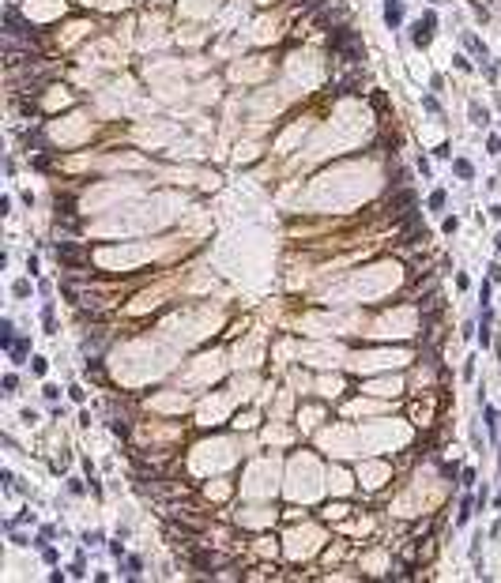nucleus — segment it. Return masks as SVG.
<instances>
[{
	"mask_svg": "<svg viewBox=\"0 0 501 583\" xmlns=\"http://www.w3.org/2000/svg\"><path fill=\"white\" fill-rule=\"evenodd\" d=\"M328 45H332V53H335L339 60H347V64L362 60V42H358V34H354V30L332 27V34H328Z\"/></svg>",
	"mask_w": 501,
	"mask_h": 583,
	"instance_id": "obj_1",
	"label": "nucleus"
},
{
	"mask_svg": "<svg viewBox=\"0 0 501 583\" xmlns=\"http://www.w3.org/2000/svg\"><path fill=\"white\" fill-rule=\"evenodd\" d=\"M433 27H437V15L426 12V15H422V19L415 23V34H411V42H415L418 49H422V45H429V38H433Z\"/></svg>",
	"mask_w": 501,
	"mask_h": 583,
	"instance_id": "obj_2",
	"label": "nucleus"
},
{
	"mask_svg": "<svg viewBox=\"0 0 501 583\" xmlns=\"http://www.w3.org/2000/svg\"><path fill=\"white\" fill-rule=\"evenodd\" d=\"M57 260L64 264V267H83V260H87V256L79 252V248H75V245H64V241H60V245H57Z\"/></svg>",
	"mask_w": 501,
	"mask_h": 583,
	"instance_id": "obj_3",
	"label": "nucleus"
},
{
	"mask_svg": "<svg viewBox=\"0 0 501 583\" xmlns=\"http://www.w3.org/2000/svg\"><path fill=\"white\" fill-rule=\"evenodd\" d=\"M400 19H403V4L400 0H388L385 4V23L388 27H400Z\"/></svg>",
	"mask_w": 501,
	"mask_h": 583,
	"instance_id": "obj_4",
	"label": "nucleus"
},
{
	"mask_svg": "<svg viewBox=\"0 0 501 583\" xmlns=\"http://www.w3.org/2000/svg\"><path fill=\"white\" fill-rule=\"evenodd\" d=\"M456 173H460V177H471L475 170H471V162H467V158H456Z\"/></svg>",
	"mask_w": 501,
	"mask_h": 583,
	"instance_id": "obj_5",
	"label": "nucleus"
},
{
	"mask_svg": "<svg viewBox=\"0 0 501 583\" xmlns=\"http://www.w3.org/2000/svg\"><path fill=\"white\" fill-rule=\"evenodd\" d=\"M471 121H475V124H486V109H479L475 102H471Z\"/></svg>",
	"mask_w": 501,
	"mask_h": 583,
	"instance_id": "obj_6",
	"label": "nucleus"
},
{
	"mask_svg": "<svg viewBox=\"0 0 501 583\" xmlns=\"http://www.w3.org/2000/svg\"><path fill=\"white\" fill-rule=\"evenodd\" d=\"M27 294H30V283H27V279H19V283H15V298H27Z\"/></svg>",
	"mask_w": 501,
	"mask_h": 583,
	"instance_id": "obj_7",
	"label": "nucleus"
},
{
	"mask_svg": "<svg viewBox=\"0 0 501 583\" xmlns=\"http://www.w3.org/2000/svg\"><path fill=\"white\" fill-rule=\"evenodd\" d=\"M12 354H15V361H19V357L27 354V342H23V339H19V342H12Z\"/></svg>",
	"mask_w": 501,
	"mask_h": 583,
	"instance_id": "obj_8",
	"label": "nucleus"
},
{
	"mask_svg": "<svg viewBox=\"0 0 501 583\" xmlns=\"http://www.w3.org/2000/svg\"><path fill=\"white\" fill-rule=\"evenodd\" d=\"M429 207H445V192H433V196H429Z\"/></svg>",
	"mask_w": 501,
	"mask_h": 583,
	"instance_id": "obj_9",
	"label": "nucleus"
}]
</instances>
